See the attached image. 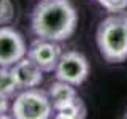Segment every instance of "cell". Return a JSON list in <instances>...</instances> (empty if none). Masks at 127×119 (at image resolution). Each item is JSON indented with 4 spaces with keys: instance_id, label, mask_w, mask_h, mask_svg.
<instances>
[{
    "instance_id": "cell-1",
    "label": "cell",
    "mask_w": 127,
    "mask_h": 119,
    "mask_svg": "<svg viewBox=\"0 0 127 119\" xmlns=\"http://www.w3.org/2000/svg\"><path fill=\"white\" fill-rule=\"evenodd\" d=\"M78 13L70 0H40L30 14V27L35 37L64 41L73 35Z\"/></svg>"
},
{
    "instance_id": "cell-2",
    "label": "cell",
    "mask_w": 127,
    "mask_h": 119,
    "mask_svg": "<svg viewBox=\"0 0 127 119\" xmlns=\"http://www.w3.org/2000/svg\"><path fill=\"white\" fill-rule=\"evenodd\" d=\"M97 46L102 57L110 63H122L127 60V18L111 14L97 27Z\"/></svg>"
},
{
    "instance_id": "cell-3",
    "label": "cell",
    "mask_w": 127,
    "mask_h": 119,
    "mask_svg": "<svg viewBox=\"0 0 127 119\" xmlns=\"http://www.w3.org/2000/svg\"><path fill=\"white\" fill-rule=\"evenodd\" d=\"M54 113L46 90L38 87L21 89L11 105V116L16 119H48Z\"/></svg>"
},
{
    "instance_id": "cell-4",
    "label": "cell",
    "mask_w": 127,
    "mask_h": 119,
    "mask_svg": "<svg viewBox=\"0 0 127 119\" xmlns=\"http://www.w3.org/2000/svg\"><path fill=\"white\" fill-rule=\"evenodd\" d=\"M54 75L57 79L67 81L73 86H79L87 79L89 62H87L86 56L78 51H65L59 59Z\"/></svg>"
},
{
    "instance_id": "cell-5",
    "label": "cell",
    "mask_w": 127,
    "mask_h": 119,
    "mask_svg": "<svg viewBox=\"0 0 127 119\" xmlns=\"http://www.w3.org/2000/svg\"><path fill=\"white\" fill-rule=\"evenodd\" d=\"M27 56L24 37L10 26H0V67H13Z\"/></svg>"
},
{
    "instance_id": "cell-6",
    "label": "cell",
    "mask_w": 127,
    "mask_h": 119,
    "mask_svg": "<svg viewBox=\"0 0 127 119\" xmlns=\"http://www.w3.org/2000/svg\"><path fill=\"white\" fill-rule=\"evenodd\" d=\"M62 56V48L59 41L38 38L27 48V57H30L43 71H54Z\"/></svg>"
},
{
    "instance_id": "cell-7",
    "label": "cell",
    "mask_w": 127,
    "mask_h": 119,
    "mask_svg": "<svg viewBox=\"0 0 127 119\" xmlns=\"http://www.w3.org/2000/svg\"><path fill=\"white\" fill-rule=\"evenodd\" d=\"M16 81L19 84V89H30V87H38L43 81V70L32 60L30 57H22L19 62H16L13 67Z\"/></svg>"
},
{
    "instance_id": "cell-8",
    "label": "cell",
    "mask_w": 127,
    "mask_h": 119,
    "mask_svg": "<svg viewBox=\"0 0 127 119\" xmlns=\"http://www.w3.org/2000/svg\"><path fill=\"white\" fill-rule=\"evenodd\" d=\"M46 92L49 95V100L53 103L54 111L62 108V106H65L67 103L73 102L75 98L78 97L76 90H75V86L70 84V83H67V81H62V79L54 81Z\"/></svg>"
},
{
    "instance_id": "cell-9",
    "label": "cell",
    "mask_w": 127,
    "mask_h": 119,
    "mask_svg": "<svg viewBox=\"0 0 127 119\" xmlns=\"http://www.w3.org/2000/svg\"><path fill=\"white\" fill-rule=\"evenodd\" d=\"M54 118H57V119H83V118H86V106L81 98L76 97L73 102H70L65 106L56 110Z\"/></svg>"
},
{
    "instance_id": "cell-10",
    "label": "cell",
    "mask_w": 127,
    "mask_h": 119,
    "mask_svg": "<svg viewBox=\"0 0 127 119\" xmlns=\"http://www.w3.org/2000/svg\"><path fill=\"white\" fill-rule=\"evenodd\" d=\"M19 84L16 81V76L11 70V67H0V92L6 97L13 98L18 94Z\"/></svg>"
},
{
    "instance_id": "cell-11",
    "label": "cell",
    "mask_w": 127,
    "mask_h": 119,
    "mask_svg": "<svg viewBox=\"0 0 127 119\" xmlns=\"http://www.w3.org/2000/svg\"><path fill=\"white\" fill-rule=\"evenodd\" d=\"M95 2L111 14H119L127 10V0H95Z\"/></svg>"
},
{
    "instance_id": "cell-12",
    "label": "cell",
    "mask_w": 127,
    "mask_h": 119,
    "mask_svg": "<svg viewBox=\"0 0 127 119\" xmlns=\"http://www.w3.org/2000/svg\"><path fill=\"white\" fill-rule=\"evenodd\" d=\"M13 13L14 8L11 0H0V26L10 22L13 19Z\"/></svg>"
},
{
    "instance_id": "cell-13",
    "label": "cell",
    "mask_w": 127,
    "mask_h": 119,
    "mask_svg": "<svg viewBox=\"0 0 127 119\" xmlns=\"http://www.w3.org/2000/svg\"><path fill=\"white\" fill-rule=\"evenodd\" d=\"M8 108H10V97H6V95H3L0 92V118L5 116Z\"/></svg>"
},
{
    "instance_id": "cell-14",
    "label": "cell",
    "mask_w": 127,
    "mask_h": 119,
    "mask_svg": "<svg viewBox=\"0 0 127 119\" xmlns=\"http://www.w3.org/2000/svg\"><path fill=\"white\" fill-rule=\"evenodd\" d=\"M126 118H127V114H126Z\"/></svg>"
}]
</instances>
